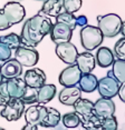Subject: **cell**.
Returning a JSON list of instances; mask_svg holds the SVG:
<instances>
[{
    "label": "cell",
    "mask_w": 125,
    "mask_h": 130,
    "mask_svg": "<svg viewBox=\"0 0 125 130\" xmlns=\"http://www.w3.org/2000/svg\"><path fill=\"white\" fill-rule=\"evenodd\" d=\"M123 20L116 13H107L97 17V26L104 38H113L121 32V27Z\"/></svg>",
    "instance_id": "obj_1"
},
{
    "label": "cell",
    "mask_w": 125,
    "mask_h": 130,
    "mask_svg": "<svg viewBox=\"0 0 125 130\" xmlns=\"http://www.w3.org/2000/svg\"><path fill=\"white\" fill-rule=\"evenodd\" d=\"M79 39L82 47L86 51H93L102 45L104 36L96 26L87 25L79 31Z\"/></svg>",
    "instance_id": "obj_2"
},
{
    "label": "cell",
    "mask_w": 125,
    "mask_h": 130,
    "mask_svg": "<svg viewBox=\"0 0 125 130\" xmlns=\"http://www.w3.org/2000/svg\"><path fill=\"white\" fill-rule=\"evenodd\" d=\"M25 103L19 98H11L0 111V116L8 121L19 120L25 112Z\"/></svg>",
    "instance_id": "obj_3"
},
{
    "label": "cell",
    "mask_w": 125,
    "mask_h": 130,
    "mask_svg": "<svg viewBox=\"0 0 125 130\" xmlns=\"http://www.w3.org/2000/svg\"><path fill=\"white\" fill-rule=\"evenodd\" d=\"M121 84L111 76H105L98 80L97 89L101 98L112 99L117 96Z\"/></svg>",
    "instance_id": "obj_4"
},
{
    "label": "cell",
    "mask_w": 125,
    "mask_h": 130,
    "mask_svg": "<svg viewBox=\"0 0 125 130\" xmlns=\"http://www.w3.org/2000/svg\"><path fill=\"white\" fill-rule=\"evenodd\" d=\"M15 59L22 67H34L39 60V52L35 48L20 46L15 50Z\"/></svg>",
    "instance_id": "obj_5"
},
{
    "label": "cell",
    "mask_w": 125,
    "mask_h": 130,
    "mask_svg": "<svg viewBox=\"0 0 125 130\" xmlns=\"http://www.w3.org/2000/svg\"><path fill=\"white\" fill-rule=\"evenodd\" d=\"M19 37H20V43H21V46L28 47V48H36V47L41 42V40L44 39L43 35L35 31L34 29L29 26L27 20L25 21V23H23Z\"/></svg>",
    "instance_id": "obj_6"
},
{
    "label": "cell",
    "mask_w": 125,
    "mask_h": 130,
    "mask_svg": "<svg viewBox=\"0 0 125 130\" xmlns=\"http://www.w3.org/2000/svg\"><path fill=\"white\" fill-rule=\"evenodd\" d=\"M2 11H4L5 16L7 17V19L9 20V22L11 23V26L21 22L23 18L26 17L25 8L18 1L7 2V4L4 6V8H2Z\"/></svg>",
    "instance_id": "obj_7"
},
{
    "label": "cell",
    "mask_w": 125,
    "mask_h": 130,
    "mask_svg": "<svg viewBox=\"0 0 125 130\" xmlns=\"http://www.w3.org/2000/svg\"><path fill=\"white\" fill-rule=\"evenodd\" d=\"M27 22L29 23V26H30L35 31L39 32L44 37L49 35V32L53 28V25H54L52 19H50L48 16L40 12V11L37 14H35V16L30 17L29 19H27Z\"/></svg>",
    "instance_id": "obj_8"
},
{
    "label": "cell",
    "mask_w": 125,
    "mask_h": 130,
    "mask_svg": "<svg viewBox=\"0 0 125 130\" xmlns=\"http://www.w3.org/2000/svg\"><path fill=\"white\" fill-rule=\"evenodd\" d=\"M55 52L62 62L69 64V66L70 64H75L76 58L78 56V51H77L76 46L74 43H71L70 41L69 42H64V43L56 45Z\"/></svg>",
    "instance_id": "obj_9"
},
{
    "label": "cell",
    "mask_w": 125,
    "mask_h": 130,
    "mask_svg": "<svg viewBox=\"0 0 125 130\" xmlns=\"http://www.w3.org/2000/svg\"><path fill=\"white\" fill-rule=\"evenodd\" d=\"M80 77H82V72L78 67L76 64H70L61 70V72L59 73L58 81L62 87H73L78 85Z\"/></svg>",
    "instance_id": "obj_10"
},
{
    "label": "cell",
    "mask_w": 125,
    "mask_h": 130,
    "mask_svg": "<svg viewBox=\"0 0 125 130\" xmlns=\"http://www.w3.org/2000/svg\"><path fill=\"white\" fill-rule=\"evenodd\" d=\"M46 112H47V107L45 105L35 103V105H30L27 109H25L23 117H25L27 123L39 126L40 122L44 120L45 116H46Z\"/></svg>",
    "instance_id": "obj_11"
},
{
    "label": "cell",
    "mask_w": 125,
    "mask_h": 130,
    "mask_svg": "<svg viewBox=\"0 0 125 130\" xmlns=\"http://www.w3.org/2000/svg\"><path fill=\"white\" fill-rule=\"evenodd\" d=\"M49 36L52 41L56 45L69 42L71 40V37H73V30L70 28H68L67 26L62 25V23L55 22L49 32Z\"/></svg>",
    "instance_id": "obj_12"
},
{
    "label": "cell",
    "mask_w": 125,
    "mask_h": 130,
    "mask_svg": "<svg viewBox=\"0 0 125 130\" xmlns=\"http://www.w3.org/2000/svg\"><path fill=\"white\" fill-rule=\"evenodd\" d=\"M22 79L25 81L26 86L39 89L40 87H43L46 84L47 77L44 70L39 69V68H31V69L27 70L25 72Z\"/></svg>",
    "instance_id": "obj_13"
},
{
    "label": "cell",
    "mask_w": 125,
    "mask_h": 130,
    "mask_svg": "<svg viewBox=\"0 0 125 130\" xmlns=\"http://www.w3.org/2000/svg\"><path fill=\"white\" fill-rule=\"evenodd\" d=\"M115 103L112 99L99 98L94 102V113L102 119L115 115Z\"/></svg>",
    "instance_id": "obj_14"
},
{
    "label": "cell",
    "mask_w": 125,
    "mask_h": 130,
    "mask_svg": "<svg viewBox=\"0 0 125 130\" xmlns=\"http://www.w3.org/2000/svg\"><path fill=\"white\" fill-rule=\"evenodd\" d=\"M82 98V90L78 86L64 87L58 94L59 102L64 106H74L78 99Z\"/></svg>",
    "instance_id": "obj_15"
},
{
    "label": "cell",
    "mask_w": 125,
    "mask_h": 130,
    "mask_svg": "<svg viewBox=\"0 0 125 130\" xmlns=\"http://www.w3.org/2000/svg\"><path fill=\"white\" fill-rule=\"evenodd\" d=\"M75 64L78 67L82 73H92V71L96 67V61H95V56L89 51L78 52V56L76 58Z\"/></svg>",
    "instance_id": "obj_16"
},
{
    "label": "cell",
    "mask_w": 125,
    "mask_h": 130,
    "mask_svg": "<svg viewBox=\"0 0 125 130\" xmlns=\"http://www.w3.org/2000/svg\"><path fill=\"white\" fill-rule=\"evenodd\" d=\"M0 72H1L4 79H11V78H18L22 73V66L20 64L16 59H9L5 61L0 66Z\"/></svg>",
    "instance_id": "obj_17"
},
{
    "label": "cell",
    "mask_w": 125,
    "mask_h": 130,
    "mask_svg": "<svg viewBox=\"0 0 125 130\" xmlns=\"http://www.w3.org/2000/svg\"><path fill=\"white\" fill-rule=\"evenodd\" d=\"M95 61L101 68L111 67L115 61V56L113 54V50L107 47H98L96 55H95Z\"/></svg>",
    "instance_id": "obj_18"
},
{
    "label": "cell",
    "mask_w": 125,
    "mask_h": 130,
    "mask_svg": "<svg viewBox=\"0 0 125 130\" xmlns=\"http://www.w3.org/2000/svg\"><path fill=\"white\" fill-rule=\"evenodd\" d=\"M6 84H7V89L10 98H21L27 87L22 78L18 77V78L6 79Z\"/></svg>",
    "instance_id": "obj_19"
},
{
    "label": "cell",
    "mask_w": 125,
    "mask_h": 130,
    "mask_svg": "<svg viewBox=\"0 0 125 130\" xmlns=\"http://www.w3.org/2000/svg\"><path fill=\"white\" fill-rule=\"evenodd\" d=\"M73 107L80 119L91 117L94 115V102L91 101L89 99L80 98L75 102V105H74Z\"/></svg>",
    "instance_id": "obj_20"
},
{
    "label": "cell",
    "mask_w": 125,
    "mask_h": 130,
    "mask_svg": "<svg viewBox=\"0 0 125 130\" xmlns=\"http://www.w3.org/2000/svg\"><path fill=\"white\" fill-rule=\"evenodd\" d=\"M64 11L62 0H45L40 9V12L48 17H57Z\"/></svg>",
    "instance_id": "obj_21"
},
{
    "label": "cell",
    "mask_w": 125,
    "mask_h": 130,
    "mask_svg": "<svg viewBox=\"0 0 125 130\" xmlns=\"http://www.w3.org/2000/svg\"><path fill=\"white\" fill-rule=\"evenodd\" d=\"M98 79L93 73H82V77L79 79L78 87L82 90V92H93L97 89Z\"/></svg>",
    "instance_id": "obj_22"
},
{
    "label": "cell",
    "mask_w": 125,
    "mask_h": 130,
    "mask_svg": "<svg viewBox=\"0 0 125 130\" xmlns=\"http://www.w3.org/2000/svg\"><path fill=\"white\" fill-rule=\"evenodd\" d=\"M61 120V115L57 109L52 108V107H47V112L45 116L44 120L40 122V127L44 128H55L58 126V123Z\"/></svg>",
    "instance_id": "obj_23"
},
{
    "label": "cell",
    "mask_w": 125,
    "mask_h": 130,
    "mask_svg": "<svg viewBox=\"0 0 125 130\" xmlns=\"http://www.w3.org/2000/svg\"><path fill=\"white\" fill-rule=\"evenodd\" d=\"M56 86L52 84H45L43 87L38 89V100L37 103L39 105H46L49 101H52L54 97L56 96Z\"/></svg>",
    "instance_id": "obj_24"
},
{
    "label": "cell",
    "mask_w": 125,
    "mask_h": 130,
    "mask_svg": "<svg viewBox=\"0 0 125 130\" xmlns=\"http://www.w3.org/2000/svg\"><path fill=\"white\" fill-rule=\"evenodd\" d=\"M107 76H111L115 78L120 84L125 82V61L115 59V61L112 64V70L107 72Z\"/></svg>",
    "instance_id": "obj_25"
},
{
    "label": "cell",
    "mask_w": 125,
    "mask_h": 130,
    "mask_svg": "<svg viewBox=\"0 0 125 130\" xmlns=\"http://www.w3.org/2000/svg\"><path fill=\"white\" fill-rule=\"evenodd\" d=\"M102 118L94 113L91 117L80 119V125L85 130H98L101 129V126H102Z\"/></svg>",
    "instance_id": "obj_26"
},
{
    "label": "cell",
    "mask_w": 125,
    "mask_h": 130,
    "mask_svg": "<svg viewBox=\"0 0 125 130\" xmlns=\"http://www.w3.org/2000/svg\"><path fill=\"white\" fill-rule=\"evenodd\" d=\"M56 22L58 23H62V25L67 26L68 28H70L71 30H75L77 27V23H76V16L74 13H69V12H61L60 14H58L56 17Z\"/></svg>",
    "instance_id": "obj_27"
},
{
    "label": "cell",
    "mask_w": 125,
    "mask_h": 130,
    "mask_svg": "<svg viewBox=\"0 0 125 130\" xmlns=\"http://www.w3.org/2000/svg\"><path fill=\"white\" fill-rule=\"evenodd\" d=\"M0 42L5 43L6 46H8L11 50H16L21 46L20 43V37L19 35L11 32V34L5 35V36H0Z\"/></svg>",
    "instance_id": "obj_28"
},
{
    "label": "cell",
    "mask_w": 125,
    "mask_h": 130,
    "mask_svg": "<svg viewBox=\"0 0 125 130\" xmlns=\"http://www.w3.org/2000/svg\"><path fill=\"white\" fill-rule=\"evenodd\" d=\"M60 121H62V125L66 127V128H69V129L77 128L80 125V118L75 111L67 112V113L62 115Z\"/></svg>",
    "instance_id": "obj_29"
},
{
    "label": "cell",
    "mask_w": 125,
    "mask_h": 130,
    "mask_svg": "<svg viewBox=\"0 0 125 130\" xmlns=\"http://www.w3.org/2000/svg\"><path fill=\"white\" fill-rule=\"evenodd\" d=\"M25 105H35L38 100V89L27 86L22 97L20 98Z\"/></svg>",
    "instance_id": "obj_30"
},
{
    "label": "cell",
    "mask_w": 125,
    "mask_h": 130,
    "mask_svg": "<svg viewBox=\"0 0 125 130\" xmlns=\"http://www.w3.org/2000/svg\"><path fill=\"white\" fill-rule=\"evenodd\" d=\"M83 5V0H62L64 10L69 13L77 12Z\"/></svg>",
    "instance_id": "obj_31"
},
{
    "label": "cell",
    "mask_w": 125,
    "mask_h": 130,
    "mask_svg": "<svg viewBox=\"0 0 125 130\" xmlns=\"http://www.w3.org/2000/svg\"><path fill=\"white\" fill-rule=\"evenodd\" d=\"M113 54L115 56V59L125 61V38H121L116 41Z\"/></svg>",
    "instance_id": "obj_32"
},
{
    "label": "cell",
    "mask_w": 125,
    "mask_h": 130,
    "mask_svg": "<svg viewBox=\"0 0 125 130\" xmlns=\"http://www.w3.org/2000/svg\"><path fill=\"white\" fill-rule=\"evenodd\" d=\"M118 128V122L115 116L105 118L102 120V126H101V130H117Z\"/></svg>",
    "instance_id": "obj_33"
},
{
    "label": "cell",
    "mask_w": 125,
    "mask_h": 130,
    "mask_svg": "<svg viewBox=\"0 0 125 130\" xmlns=\"http://www.w3.org/2000/svg\"><path fill=\"white\" fill-rule=\"evenodd\" d=\"M10 99L11 98L8 93L7 84H6V79H5V80L0 84V106H1V107H5Z\"/></svg>",
    "instance_id": "obj_34"
},
{
    "label": "cell",
    "mask_w": 125,
    "mask_h": 130,
    "mask_svg": "<svg viewBox=\"0 0 125 130\" xmlns=\"http://www.w3.org/2000/svg\"><path fill=\"white\" fill-rule=\"evenodd\" d=\"M12 55V50L6 46L5 43L0 42V61H7L11 58Z\"/></svg>",
    "instance_id": "obj_35"
},
{
    "label": "cell",
    "mask_w": 125,
    "mask_h": 130,
    "mask_svg": "<svg viewBox=\"0 0 125 130\" xmlns=\"http://www.w3.org/2000/svg\"><path fill=\"white\" fill-rule=\"evenodd\" d=\"M10 27H12V26H11V23L9 22V20L7 19V17L5 16L2 9H0V31L7 30V29H9Z\"/></svg>",
    "instance_id": "obj_36"
},
{
    "label": "cell",
    "mask_w": 125,
    "mask_h": 130,
    "mask_svg": "<svg viewBox=\"0 0 125 130\" xmlns=\"http://www.w3.org/2000/svg\"><path fill=\"white\" fill-rule=\"evenodd\" d=\"M76 23H77V27H80V29L84 28L85 26L88 25L87 17L84 16V14H80V16L76 17Z\"/></svg>",
    "instance_id": "obj_37"
},
{
    "label": "cell",
    "mask_w": 125,
    "mask_h": 130,
    "mask_svg": "<svg viewBox=\"0 0 125 130\" xmlns=\"http://www.w3.org/2000/svg\"><path fill=\"white\" fill-rule=\"evenodd\" d=\"M117 96L120 97V99L125 103V82L124 84H122L121 85V87H120V90H118V93H117Z\"/></svg>",
    "instance_id": "obj_38"
},
{
    "label": "cell",
    "mask_w": 125,
    "mask_h": 130,
    "mask_svg": "<svg viewBox=\"0 0 125 130\" xmlns=\"http://www.w3.org/2000/svg\"><path fill=\"white\" fill-rule=\"evenodd\" d=\"M21 130H38V126L30 125V123H26V125L22 127Z\"/></svg>",
    "instance_id": "obj_39"
},
{
    "label": "cell",
    "mask_w": 125,
    "mask_h": 130,
    "mask_svg": "<svg viewBox=\"0 0 125 130\" xmlns=\"http://www.w3.org/2000/svg\"><path fill=\"white\" fill-rule=\"evenodd\" d=\"M120 34L123 36V38H125V21L122 22V27H121V32Z\"/></svg>",
    "instance_id": "obj_40"
},
{
    "label": "cell",
    "mask_w": 125,
    "mask_h": 130,
    "mask_svg": "<svg viewBox=\"0 0 125 130\" xmlns=\"http://www.w3.org/2000/svg\"><path fill=\"white\" fill-rule=\"evenodd\" d=\"M5 79H4V77H2V75H1V72H0V84H1L2 81H4Z\"/></svg>",
    "instance_id": "obj_41"
},
{
    "label": "cell",
    "mask_w": 125,
    "mask_h": 130,
    "mask_svg": "<svg viewBox=\"0 0 125 130\" xmlns=\"http://www.w3.org/2000/svg\"><path fill=\"white\" fill-rule=\"evenodd\" d=\"M0 130H6V129H4V128H1V127H0Z\"/></svg>",
    "instance_id": "obj_42"
},
{
    "label": "cell",
    "mask_w": 125,
    "mask_h": 130,
    "mask_svg": "<svg viewBox=\"0 0 125 130\" xmlns=\"http://www.w3.org/2000/svg\"><path fill=\"white\" fill-rule=\"evenodd\" d=\"M38 1H45V0H38Z\"/></svg>",
    "instance_id": "obj_43"
}]
</instances>
